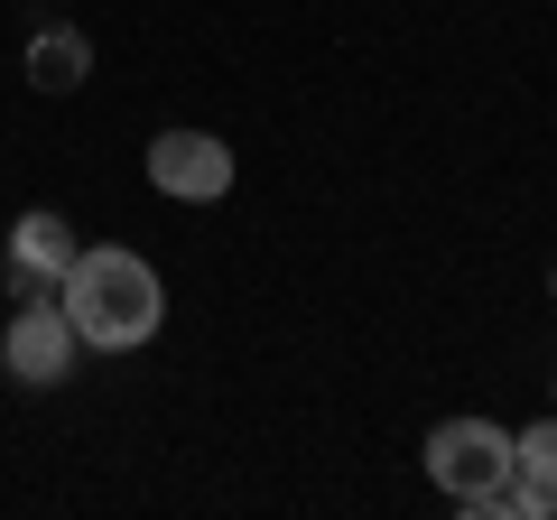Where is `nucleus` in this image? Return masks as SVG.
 I'll use <instances>...</instances> for the list:
<instances>
[{
	"label": "nucleus",
	"mask_w": 557,
	"mask_h": 520,
	"mask_svg": "<svg viewBox=\"0 0 557 520\" xmlns=\"http://www.w3.org/2000/svg\"><path fill=\"white\" fill-rule=\"evenodd\" d=\"M548 288H557V280H548Z\"/></svg>",
	"instance_id": "8"
},
{
	"label": "nucleus",
	"mask_w": 557,
	"mask_h": 520,
	"mask_svg": "<svg viewBox=\"0 0 557 520\" xmlns=\"http://www.w3.org/2000/svg\"><path fill=\"white\" fill-rule=\"evenodd\" d=\"M75 317H65L57 298H28L20 317H10V335H0V372L20 381V391H57L65 372H75Z\"/></svg>",
	"instance_id": "3"
},
{
	"label": "nucleus",
	"mask_w": 557,
	"mask_h": 520,
	"mask_svg": "<svg viewBox=\"0 0 557 520\" xmlns=\"http://www.w3.org/2000/svg\"><path fill=\"white\" fill-rule=\"evenodd\" d=\"M84 242H75V223L57 214V205H28L20 223H10V288L20 298H38V288H57L65 280V260H75Z\"/></svg>",
	"instance_id": "5"
},
{
	"label": "nucleus",
	"mask_w": 557,
	"mask_h": 520,
	"mask_svg": "<svg viewBox=\"0 0 557 520\" xmlns=\"http://www.w3.org/2000/svg\"><path fill=\"white\" fill-rule=\"evenodd\" d=\"M149 186L177 205H214L223 186H233V149L214 140V131H159L149 140Z\"/></svg>",
	"instance_id": "4"
},
{
	"label": "nucleus",
	"mask_w": 557,
	"mask_h": 520,
	"mask_svg": "<svg viewBox=\"0 0 557 520\" xmlns=\"http://www.w3.org/2000/svg\"><path fill=\"white\" fill-rule=\"evenodd\" d=\"M84 75H94V38H84L75 20H47L38 38H28V84H38V94H75Z\"/></svg>",
	"instance_id": "7"
},
{
	"label": "nucleus",
	"mask_w": 557,
	"mask_h": 520,
	"mask_svg": "<svg viewBox=\"0 0 557 520\" xmlns=\"http://www.w3.org/2000/svg\"><path fill=\"white\" fill-rule=\"evenodd\" d=\"M493 511H511V520H548L557 511V419H539V428L511 437V483L493 493Z\"/></svg>",
	"instance_id": "6"
},
{
	"label": "nucleus",
	"mask_w": 557,
	"mask_h": 520,
	"mask_svg": "<svg viewBox=\"0 0 557 520\" xmlns=\"http://www.w3.org/2000/svg\"><path fill=\"white\" fill-rule=\"evenodd\" d=\"M428 474H437V493L456 502V511H493V493L511 483V428L493 419H437L428 428Z\"/></svg>",
	"instance_id": "2"
},
{
	"label": "nucleus",
	"mask_w": 557,
	"mask_h": 520,
	"mask_svg": "<svg viewBox=\"0 0 557 520\" xmlns=\"http://www.w3.org/2000/svg\"><path fill=\"white\" fill-rule=\"evenodd\" d=\"M57 307L75 317V344H94V354H131V344L159 335L168 288H159V270H149L139 251H121V242H94V251L65 260Z\"/></svg>",
	"instance_id": "1"
}]
</instances>
